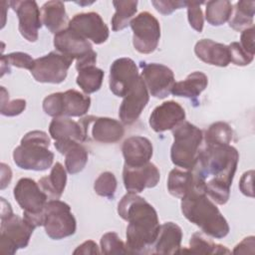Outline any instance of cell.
Here are the masks:
<instances>
[{
	"label": "cell",
	"mask_w": 255,
	"mask_h": 255,
	"mask_svg": "<svg viewBox=\"0 0 255 255\" xmlns=\"http://www.w3.org/2000/svg\"><path fill=\"white\" fill-rule=\"evenodd\" d=\"M14 197L24 211L25 221L34 228L42 226L44 208L49 199L39 183L29 177L20 178L14 187Z\"/></svg>",
	"instance_id": "7"
},
{
	"label": "cell",
	"mask_w": 255,
	"mask_h": 255,
	"mask_svg": "<svg viewBox=\"0 0 255 255\" xmlns=\"http://www.w3.org/2000/svg\"><path fill=\"white\" fill-rule=\"evenodd\" d=\"M159 179V170L150 161L139 166L124 165L123 180L128 192L139 193L145 188H152L157 185Z\"/></svg>",
	"instance_id": "19"
},
{
	"label": "cell",
	"mask_w": 255,
	"mask_h": 255,
	"mask_svg": "<svg viewBox=\"0 0 255 255\" xmlns=\"http://www.w3.org/2000/svg\"><path fill=\"white\" fill-rule=\"evenodd\" d=\"M49 133L55 141L72 139L84 142L87 140L86 132L81 124L67 117L54 118L49 126Z\"/></svg>",
	"instance_id": "26"
},
{
	"label": "cell",
	"mask_w": 255,
	"mask_h": 255,
	"mask_svg": "<svg viewBox=\"0 0 255 255\" xmlns=\"http://www.w3.org/2000/svg\"><path fill=\"white\" fill-rule=\"evenodd\" d=\"M229 54H230V62L236 66H247L249 65L254 58V55L246 52L239 42H232L228 45Z\"/></svg>",
	"instance_id": "40"
},
{
	"label": "cell",
	"mask_w": 255,
	"mask_h": 255,
	"mask_svg": "<svg viewBox=\"0 0 255 255\" xmlns=\"http://www.w3.org/2000/svg\"><path fill=\"white\" fill-rule=\"evenodd\" d=\"M26 109V101L23 99H16L11 102L7 101L1 105V115L5 117H15L22 114Z\"/></svg>",
	"instance_id": "41"
},
{
	"label": "cell",
	"mask_w": 255,
	"mask_h": 255,
	"mask_svg": "<svg viewBox=\"0 0 255 255\" xmlns=\"http://www.w3.org/2000/svg\"><path fill=\"white\" fill-rule=\"evenodd\" d=\"M101 253L120 254L128 253L126 244L121 240L116 232H108L101 238Z\"/></svg>",
	"instance_id": "37"
},
{
	"label": "cell",
	"mask_w": 255,
	"mask_h": 255,
	"mask_svg": "<svg viewBox=\"0 0 255 255\" xmlns=\"http://www.w3.org/2000/svg\"><path fill=\"white\" fill-rule=\"evenodd\" d=\"M173 143L170 158L174 165L192 170L202 148L203 132L189 122H182L172 129Z\"/></svg>",
	"instance_id": "5"
},
{
	"label": "cell",
	"mask_w": 255,
	"mask_h": 255,
	"mask_svg": "<svg viewBox=\"0 0 255 255\" xmlns=\"http://www.w3.org/2000/svg\"><path fill=\"white\" fill-rule=\"evenodd\" d=\"M43 226L51 239L60 240L75 234L77 222L69 204L59 199H52L45 205Z\"/></svg>",
	"instance_id": "10"
},
{
	"label": "cell",
	"mask_w": 255,
	"mask_h": 255,
	"mask_svg": "<svg viewBox=\"0 0 255 255\" xmlns=\"http://www.w3.org/2000/svg\"><path fill=\"white\" fill-rule=\"evenodd\" d=\"M90 107V97L73 89L51 94L43 101L45 114L53 118L82 117L88 113Z\"/></svg>",
	"instance_id": "8"
},
{
	"label": "cell",
	"mask_w": 255,
	"mask_h": 255,
	"mask_svg": "<svg viewBox=\"0 0 255 255\" xmlns=\"http://www.w3.org/2000/svg\"><path fill=\"white\" fill-rule=\"evenodd\" d=\"M133 32L132 45L141 54H150L158 46L160 39V25L158 20L149 12H140L130 21Z\"/></svg>",
	"instance_id": "11"
},
{
	"label": "cell",
	"mask_w": 255,
	"mask_h": 255,
	"mask_svg": "<svg viewBox=\"0 0 255 255\" xmlns=\"http://www.w3.org/2000/svg\"><path fill=\"white\" fill-rule=\"evenodd\" d=\"M68 28L96 45L105 43L110 35L109 27L96 12L76 14L69 21Z\"/></svg>",
	"instance_id": "15"
},
{
	"label": "cell",
	"mask_w": 255,
	"mask_h": 255,
	"mask_svg": "<svg viewBox=\"0 0 255 255\" xmlns=\"http://www.w3.org/2000/svg\"><path fill=\"white\" fill-rule=\"evenodd\" d=\"M41 19L46 28L54 34L68 28L70 21L66 12L65 4L58 0L44 3L41 7Z\"/></svg>",
	"instance_id": "27"
},
{
	"label": "cell",
	"mask_w": 255,
	"mask_h": 255,
	"mask_svg": "<svg viewBox=\"0 0 255 255\" xmlns=\"http://www.w3.org/2000/svg\"><path fill=\"white\" fill-rule=\"evenodd\" d=\"M79 123L86 132L87 139L90 133V136L95 141L101 143L118 142L125 133L122 122L111 118L88 116L83 118Z\"/></svg>",
	"instance_id": "14"
},
{
	"label": "cell",
	"mask_w": 255,
	"mask_h": 255,
	"mask_svg": "<svg viewBox=\"0 0 255 255\" xmlns=\"http://www.w3.org/2000/svg\"><path fill=\"white\" fill-rule=\"evenodd\" d=\"M239 160L237 149L230 145L202 146L192 171L205 185L206 194L217 204H225Z\"/></svg>",
	"instance_id": "1"
},
{
	"label": "cell",
	"mask_w": 255,
	"mask_h": 255,
	"mask_svg": "<svg viewBox=\"0 0 255 255\" xmlns=\"http://www.w3.org/2000/svg\"><path fill=\"white\" fill-rule=\"evenodd\" d=\"M137 1L135 0H126V1H113V5L116 12L111 20L112 28L114 31H121L127 28L133 15L137 11Z\"/></svg>",
	"instance_id": "31"
},
{
	"label": "cell",
	"mask_w": 255,
	"mask_h": 255,
	"mask_svg": "<svg viewBox=\"0 0 255 255\" xmlns=\"http://www.w3.org/2000/svg\"><path fill=\"white\" fill-rule=\"evenodd\" d=\"M77 85L87 95L100 90L104 80V71L94 66H89L78 71Z\"/></svg>",
	"instance_id": "34"
},
{
	"label": "cell",
	"mask_w": 255,
	"mask_h": 255,
	"mask_svg": "<svg viewBox=\"0 0 255 255\" xmlns=\"http://www.w3.org/2000/svg\"><path fill=\"white\" fill-rule=\"evenodd\" d=\"M138 68L130 58H119L110 68V90L117 97H125L139 78Z\"/></svg>",
	"instance_id": "16"
},
{
	"label": "cell",
	"mask_w": 255,
	"mask_h": 255,
	"mask_svg": "<svg viewBox=\"0 0 255 255\" xmlns=\"http://www.w3.org/2000/svg\"><path fill=\"white\" fill-rule=\"evenodd\" d=\"M239 44L246 52L254 55V26L242 31Z\"/></svg>",
	"instance_id": "44"
},
{
	"label": "cell",
	"mask_w": 255,
	"mask_h": 255,
	"mask_svg": "<svg viewBox=\"0 0 255 255\" xmlns=\"http://www.w3.org/2000/svg\"><path fill=\"white\" fill-rule=\"evenodd\" d=\"M49 146L50 137L45 131L31 130L22 137L20 145L14 149V162L26 170H47L54 161V153Z\"/></svg>",
	"instance_id": "4"
},
{
	"label": "cell",
	"mask_w": 255,
	"mask_h": 255,
	"mask_svg": "<svg viewBox=\"0 0 255 255\" xmlns=\"http://www.w3.org/2000/svg\"><path fill=\"white\" fill-rule=\"evenodd\" d=\"M140 77L152 97L164 99L171 94V90L175 84L174 74L171 69L162 64L143 62H140Z\"/></svg>",
	"instance_id": "13"
},
{
	"label": "cell",
	"mask_w": 255,
	"mask_h": 255,
	"mask_svg": "<svg viewBox=\"0 0 255 255\" xmlns=\"http://www.w3.org/2000/svg\"><path fill=\"white\" fill-rule=\"evenodd\" d=\"M233 130L225 122H216L212 124L203 134V140L208 145H225L232 140Z\"/></svg>",
	"instance_id": "35"
},
{
	"label": "cell",
	"mask_w": 255,
	"mask_h": 255,
	"mask_svg": "<svg viewBox=\"0 0 255 255\" xmlns=\"http://www.w3.org/2000/svg\"><path fill=\"white\" fill-rule=\"evenodd\" d=\"M118 213L126 221L128 253H147L159 231V220L154 207L134 192H128L118 204Z\"/></svg>",
	"instance_id": "2"
},
{
	"label": "cell",
	"mask_w": 255,
	"mask_h": 255,
	"mask_svg": "<svg viewBox=\"0 0 255 255\" xmlns=\"http://www.w3.org/2000/svg\"><path fill=\"white\" fill-rule=\"evenodd\" d=\"M182 230L173 222H165L159 227L157 238L153 244L156 254H175L181 250Z\"/></svg>",
	"instance_id": "25"
},
{
	"label": "cell",
	"mask_w": 255,
	"mask_h": 255,
	"mask_svg": "<svg viewBox=\"0 0 255 255\" xmlns=\"http://www.w3.org/2000/svg\"><path fill=\"white\" fill-rule=\"evenodd\" d=\"M12 179V171L9 165L2 162L1 163V189H5Z\"/></svg>",
	"instance_id": "47"
},
{
	"label": "cell",
	"mask_w": 255,
	"mask_h": 255,
	"mask_svg": "<svg viewBox=\"0 0 255 255\" xmlns=\"http://www.w3.org/2000/svg\"><path fill=\"white\" fill-rule=\"evenodd\" d=\"M149 101V93L141 77L124 97L120 106L119 117L124 125L133 124Z\"/></svg>",
	"instance_id": "18"
},
{
	"label": "cell",
	"mask_w": 255,
	"mask_h": 255,
	"mask_svg": "<svg viewBox=\"0 0 255 255\" xmlns=\"http://www.w3.org/2000/svg\"><path fill=\"white\" fill-rule=\"evenodd\" d=\"M233 6L228 0H213L206 3L205 18L211 26H221L229 21Z\"/></svg>",
	"instance_id": "33"
},
{
	"label": "cell",
	"mask_w": 255,
	"mask_h": 255,
	"mask_svg": "<svg viewBox=\"0 0 255 255\" xmlns=\"http://www.w3.org/2000/svg\"><path fill=\"white\" fill-rule=\"evenodd\" d=\"M56 51L77 61L78 71L94 66L97 62V53L93 50L92 44L73 30L66 28L54 36Z\"/></svg>",
	"instance_id": "9"
},
{
	"label": "cell",
	"mask_w": 255,
	"mask_h": 255,
	"mask_svg": "<svg viewBox=\"0 0 255 255\" xmlns=\"http://www.w3.org/2000/svg\"><path fill=\"white\" fill-rule=\"evenodd\" d=\"M9 5L16 12L19 20L18 29L28 42H36L42 26L41 10L36 1H10Z\"/></svg>",
	"instance_id": "17"
},
{
	"label": "cell",
	"mask_w": 255,
	"mask_h": 255,
	"mask_svg": "<svg viewBox=\"0 0 255 255\" xmlns=\"http://www.w3.org/2000/svg\"><path fill=\"white\" fill-rule=\"evenodd\" d=\"M253 175L254 170H249L243 173V175L240 178L239 182V189L240 191L249 197H254L253 192Z\"/></svg>",
	"instance_id": "43"
},
{
	"label": "cell",
	"mask_w": 255,
	"mask_h": 255,
	"mask_svg": "<svg viewBox=\"0 0 255 255\" xmlns=\"http://www.w3.org/2000/svg\"><path fill=\"white\" fill-rule=\"evenodd\" d=\"M118 186V181L113 172L105 171L101 173L95 180L94 189L96 193L100 196L113 198L115 196Z\"/></svg>",
	"instance_id": "36"
},
{
	"label": "cell",
	"mask_w": 255,
	"mask_h": 255,
	"mask_svg": "<svg viewBox=\"0 0 255 255\" xmlns=\"http://www.w3.org/2000/svg\"><path fill=\"white\" fill-rule=\"evenodd\" d=\"M203 2H190L186 1V8H187V17L189 25L197 32H202L203 25H204V18L203 13L200 8Z\"/></svg>",
	"instance_id": "39"
},
{
	"label": "cell",
	"mask_w": 255,
	"mask_h": 255,
	"mask_svg": "<svg viewBox=\"0 0 255 255\" xmlns=\"http://www.w3.org/2000/svg\"><path fill=\"white\" fill-rule=\"evenodd\" d=\"M181 252L194 254H229L230 250L221 244L214 243L212 240L207 238L203 232H195L189 240V249L180 250L179 253Z\"/></svg>",
	"instance_id": "32"
},
{
	"label": "cell",
	"mask_w": 255,
	"mask_h": 255,
	"mask_svg": "<svg viewBox=\"0 0 255 255\" xmlns=\"http://www.w3.org/2000/svg\"><path fill=\"white\" fill-rule=\"evenodd\" d=\"M194 52L198 59L209 65L226 67L230 63L228 46L210 39L199 40L195 44Z\"/></svg>",
	"instance_id": "24"
},
{
	"label": "cell",
	"mask_w": 255,
	"mask_h": 255,
	"mask_svg": "<svg viewBox=\"0 0 255 255\" xmlns=\"http://www.w3.org/2000/svg\"><path fill=\"white\" fill-rule=\"evenodd\" d=\"M255 247V237L249 236L244 238L239 244H237L233 250L234 254H246V253H254Z\"/></svg>",
	"instance_id": "45"
},
{
	"label": "cell",
	"mask_w": 255,
	"mask_h": 255,
	"mask_svg": "<svg viewBox=\"0 0 255 255\" xmlns=\"http://www.w3.org/2000/svg\"><path fill=\"white\" fill-rule=\"evenodd\" d=\"M151 4L155 8L157 12L162 15H169L174 10L180 9L186 6V1H169V0H158V1H151Z\"/></svg>",
	"instance_id": "42"
},
{
	"label": "cell",
	"mask_w": 255,
	"mask_h": 255,
	"mask_svg": "<svg viewBox=\"0 0 255 255\" xmlns=\"http://www.w3.org/2000/svg\"><path fill=\"white\" fill-rule=\"evenodd\" d=\"M255 12L254 1H238L235 5L234 12L229 19V26L235 31H244L253 26Z\"/></svg>",
	"instance_id": "30"
},
{
	"label": "cell",
	"mask_w": 255,
	"mask_h": 255,
	"mask_svg": "<svg viewBox=\"0 0 255 255\" xmlns=\"http://www.w3.org/2000/svg\"><path fill=\"white\" fill-rule=\"evenodd\" d=\"M167 189L172 196L182 199L196 191L205 192V185L192 170L173 168L168 174Z\"/></svg>",
	"instance_id": "21"
},
{
	"label": "cell",
	"mask_w": 255,
	"mask_h": 255,
	"mask_svg": "<svg viewBox=\"0 0 255 255\" xmlns=\"http://www.w3.org/2000/svg\"><path fill=\"white\" fill-rule=\"evenodd\" d=\"M101 251L99 250V247L97 243L93 240L85 241L83 244L77 247V249L74 251V254H100Z\"/></svg>",
	"instance_id": "46"
},
{
	"label": "cell",
	"mask_w": 255,
	"mask_h": 255,
	"mask_svg": "<svg viewBox=\"0 0 255 255\" xmlns=\"http://www.w3.org/2000/svg\"><path fill=\"white\" fill-rule=\"evenodd\" d=\"M122 151L126 165L139 166L149 162L153 153V147L148 138L133 135L124 141Z\"/></svg>",
	"instance_id": "22"
},
{
	"label": "cell",
	"mask_w": 255,
	"mask_h": 255,
	"mask_svg": "<svg viewBox=\"0 0 255 255\" xmlns=\"http://www.w3.org/2000/svg\"><path fill=\"white\" fill-rule=\"evenodd\" d=\"M0 250L3 254H14L18 249L28 246L34 231L24 218L13 213L11 204L1 197Z\"/></svg>",
	"instance_id": "6"
},
{
	"label": "cell",
	"mask_w": 255,
	"mask_h": 255,
	"mask_svg": "<svg viewBox=\"0 0 255 255\" xmlns=\"http://www.w3.org/2000/svg\"><path fill=\"white\" fill-rule=\"evenodd\" d=\"M207 85V76L202 72L195 71L189 74L185 80L175 83L171 90V94L176 97L194 100L205 90Z\"/></svg>",
	"instance_id": "29"
},
{
	"label": "cell",
	"mask_w": 255,
	"mask_h": 255,
	"mask_svg": "<svg viewBox=\"0 0 255 255\" xmlns=\"http://www.w3.org/2000/svg\"><path fill=\"white\" fill-rule=\"evenodd\" d=\"M1 62L5 63L8 67L14 66L21 69L31 71L34 67L35 60L27 53L24 52H13L8 55L1 56Z\"/></svg>",
	"instance_id": "38"
},
{
	"label": "cell",
	"mask_w": 255,
	"mask_h": 255,
	"mask_svg": "<svg viewBox=\"0 0 255 255\" xmlns=\"http://www.w3.org/2000/svg\"><path fill=\"white\" fill-rule=\"evenodd\" d=\"M39 185L47 194L48 199H59L66 187L67 173L65 167L60 162H56L49 175L43 176L39 179Z\"/></svg>",
	"instance_id": "28"
},
{
	"label": "cell",
	"mask_w": 255,
	"mask_h": 255,
	"mask_svg": "<svg viewBox=\"0 0 255 255\" xmlns=\"http://www.w3.org/2000/svg\"><path fill=\"white\" fill-rule=\"evenodd\" d=\"M56 149L65 155V167L70 174L82 171L88 162V150L81 142L65 139L55 141Z\"/></svg>",
	"instance_id": "23"
},
{
	"label": "cell",
	"mask_w": 255,
	"mask_h": 255,
	"mask_svg": "<svg viewBox=\"0 0 255 255\" xmlns=\"http://www.w3.org/2000/svg\"><path fill=\"white\" fill-rule=\"evenodd\" d=\"M181 211L184 217L198 226L205 235L220 239L229 233L227 220L204 191H196L183 197Z\"/></svg>",
	"instance_id": "3"
},
{
	"label": "cell",
	"mask_w": 255,
	"mask_h": 255,
	"mask_svg": "<svg viewBox=\"0 0 255 255\" xmlns=\"http://www.w3.org/2000/svg\"><path fill=\"white\" fill-rule=\"evenodd\" d=\"M185 120L184 109L174 101L163 102L149 116V126L156 132L173 129Z\"/></svg>",
	"instance_id": "20"
},
{
	"label": "cell",
	"mask_w": 255,
	"mask_h": 255,
	"mask_svg": "<svg viewBox=\"0 0 255 255\" xmlns=\"http://www.w3.org/2000/svg\"><path fill=\"white\" fill-rule=\"evenodd\" d=\"M73 61V59L58 51H52L35 59L34 67L30 72L37 82L60 84L66 80Z\"/></svg>",
	"instance_id": "12"
}]
</instances>
